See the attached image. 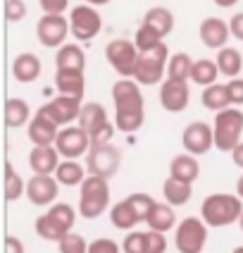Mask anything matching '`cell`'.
I'll return each instance as SVG.
<instances>
[{
    "instance_id": "cell-1",
    "label": "cell",
    "mask_w": 243,
    "mask_h": 253,
    "mask_svg": "<svg viewBox=\"0 0 243 253\" xmlns=\"http://www.w3.org/2000/svg\"><path fill=\"white\" fill-rule=\"evenodd\" d=\"M114 126L122 134H136L145 122V100L136 79H117L112 84Z\"/></svg>"
},
{
    "instance_id": "cell-2",
    "label": "cell",
    "mask_w": 243,
    "mask_h": 253,
    "mask_svg": "<svg viewBox=\"0 0 243 253\" xmlns=\"http://www.w3.org/2000/svg\"><path fill=\"white\" fill-rule=\"evenodd\" d=\"M243 215V198L239 194H210L203 198L200 217L208 222L210 229L229 227L239 222Z\"/></svg>"
},
{
    "instance_id": "cell-3",
    "label": "cell",
    "mask_w": 243,
    "mask_h": 253,
    "mask_svg": "<svg viewBox=\"0 0 243 253\" xmlns=\"http://www.w3.org/2000/svg\"><path fill=\"white\" fill-rule=\"evenodd\" d=\"M103 212H110V179L88 174L79 186V215L84 220H98Z\"/></svg>"
},
{
    "instance_id": "cell-4",
    "label": "cell",
    "mask_w": 243,
    "mask_h": 253,
    "mask_svg": "<svg viewBox=\"0 0 243 253\" xmlns=\"http://www.w3.org/2000/svg\"><path fill=\"white\" fill-rule=\"evenodd\" d=\"M76 212L69 203H53L48 211L36 217L34 222V229L36 234L41 237L43 241H60L65 234H69L71 227H74V220H76Z\"/></svg>"
},
{
    "instance_id": "cell-5",
    "label": "cell",
    "mask_w": 243,
    "mask_h": 253,
    "mask_svg": "<svg viewBox=\"0 0 243 253\" xmlns=\"http://www.w3.org/2000/svg\"><path fill=\"white\" fill-rule=\"evenodd\" d=\"M214 148L219 153H231L243 136V110L229 105L227 110L214 115Z\"/></svg>"
},
{
    "instance_id": "cell-6",
    "label": "cell",
    "mask_w": 243,
    "mask_h": 253,
    "mask_svg": "<svg viewBox=\"0 0 243 253\" xmlns=\"http://www.w3.org/2000/svg\"><path fill=\"white\" fill-rule=\"evenodd\" d=\"M167 65H170V48L162 41L155 50L141 53L139 62H136V70H134V79L141 86L162 84L167 79Z\"/></svg>"
},
{
    "instance_id": "cell-7",
    "label": "cell",
    "mask_w": 243,
    "mask_h": 253,
    "mask_svg": "<svg viewBox=\"0 0 243 253\" xmlns=\"http://www.w3.org/2000/svg\"><path fill=\"white\" fill-rule=\"evenodd\" d=\"M208 222L203 217H184L174 232V249L179 253H203L208 244Z\"/></svg>"
},
{
    "instance_id": "cell-8",
    "label": "cell",
    "mask_w": 243,
    "mask_h": 253,
    "mask_svg": "<svg viewBox=\"0 0 243 253\" xmlns=\"http://www.w3.org/2000/svg\"><path fill=\"white\" fill-rule=\"evenodd\" d=\"M139 57H141V53H139L136 43L129 41V39H112L105 45V60L119 77L134 79V70H136Z\"/></svg>"
},
{
    "instance_id": "cell-9",
    "label": "cell",
    "mask_w": 243,
    "mask_h": 253,
    "mask_svg": "<svg viewBox=\"0 0 243 253\" xmlns=\"http://www.w3.org/2000/svg\"><path fill=\"white\" fill-rule=\"evenodd\" d=\"M69 29L71 36L76 39V43H86L91 39H96L103 31V17H100L98 7L93 5H76L69 10Z\"/></svg>"
},
{
    "instance_id": "cell-10",
    "label": "cell",
    "mask_w": 243,
    "mask_h": 253,
    "mask_svg": "<svg viewBox=\"0 0 243 253\" xmlns=\"http://www.w3.org/2000/svg\"><path fill=\"white\" fill-rule=\"evenodd\" d=\"M122 168V151L112 143H103V146H91V151L86 155V169L88 174H98L105 179L117 177V172Z\"/></svg>"
},
{
    "instance_id": "cell-11",
    "label": "cell",
    "mask_w": 243,
    "mask_h": 253,
    "mask_svg": "<svg viewBox=\"0 0 243 253\" xmlns=\"http://www.w3.org/2000/svg\"><path fill=\"white\" fill-rule=\"evenodd\" d=\"M71 36V29H69V17L65 14H43L36 24V39L41 43L43 48H60L65 45L67 39Z\"/></svg>"
},
{
    "instance_id": "cell-12",
    "label": "cell",
    "mask_w": 243,
    "mask_h": 253,
    "mask_svg": "<svg viewBox=\"0 0 243 253\" xmlns=\"http://www.w3.org/2000/svg\"><path fill=\"white\" fill-rule=\"evenodd\" d=\"M91 136L86 131L84 126L79 125H69V126H62L60 134H57V141H55V148L60 151L62 158L67 160H81L88 155L91 151Z\"/></svg>"
},
{
    "instance_id": "cell-13",
    "label": "cell",
    "mask_w": 243,
    "mask_h": 253,
    "mask_svg": "<svg viewBox=\"0 0 243 253\" xmlns=\"http://www.w3.org/2000/svg\"><path fill=\"white\" fill-rule=\"evenodd\" d=\"M81 100L84 98H74V96L60 93V96L48 100L41 110L62 129V126H69V125H74V122H79V115H81V108H84Z\"/></svg>"
},
{
    "instance_id": "cell-14",
    "label": "cell",
    "mask_w": 243,
    "mask_h": 253,
    "mask_svg": "<svg viewBox=\"0 0 243 253\" xmlns=\"http://www.w3.org/2000/svg\"><path fill=\"white\" fill-rule=\"evenodd\" d=\"M57 194L60 182L55 179V174H34L27 182V198L36 208H50L53 203H57Z\"/></svg>"
},
{
    "instance_id": "cell-15",
    "label": "cell",
    "mask_w": 243,
    "mask_h": 253,
    "mask_svg": "<svg viewBox=\"0 0 243 253\" xmlns=\"http://www.w3.org/2000/svg\"><path fill=\"white\" fill-rule=\"evenodd\" d=\"M181 146L186 153L191 155H205L214 148V126L208 122H191L186 125L184 134H181Z\"/></svg>"
},
{
    "instance_id": "cell-16",
    "label": "cell",
    "mask_w": 243,
    "mask_h": 253,
    "mask_svg": "<svg viewBox=\"0 0 243 253\" xmlns=\"http://www.w3.org/2000/svg\"><path fill=\"white\" fill-rule=\"evenodd\" d=\"M188 100H191V91H188V82L181 79H165L160 84V105L167 110V113H184L188 108Z\"/></svg>"
},
{
    "instance_id": "cell-17",
    "label": "cell",
    "mask_w": 243,
    "mask_h": 253,
    "mask_svg": "<svg viewBox=\"0 0 243 253\" xmlns=\"http://www.w3.org/2000/svg\"><path fill=\"white\" fill-rule=\"evenodd\" d=\"M198 36L200 43L210 50H222L224 45H229V36H231V29L229 22L219 19V17H205L198 27Z\"/></svg>"
},
{
    "instance_id": "cell-18",
    "label": "cell",
    "mask_w": 243,
    "mask_h": 253,
    "mask_svg": "<svg viewBox=\"0 0 243 253\" xmlns=\"http://www.w3.org/2000/svg\"><path fill=\"white\" fill-rule=\"evenodd\" d=\"M57 134H60V126L38 108V113L27 125V136L31 141V146H55Z\"/></svg>"
},
{
    "instance_id": "cell-19",
    "label": "cell",
    "mask_w": 243,
    "mask_h": 253,
    "mask_svg": "<svg viewBox=\"0 0 243 253\" xmlns=\"http://www.w3.org/2000/svg\"><path fill=\"white\" fill-rule=\"evenodd\" d=\"M60 158L62 155L55 146H34L29 153V168L34 174H55Z\"/></svg>"
},
{
    "instance_id": "cell-20",
    "label": "cell",
    "mask_w": 243,
    "mask_h": 253,
    "mask_svg": "<svg viewBox=\"0 0 243 253\" xmlns=\"http://www.w3.org/2000/svg\"><path fill=\"white\" fill-rule=\"evenodd\" d=\"M41 60L34 55V53H19V55L12 60V77L14 82L19 84H31L41 77Z\"/></svg>"
},
{
    "instance_id": "cell-21",
    "label": "cell",
    "mask_w": 243,
    "mask_h": 253,
    "mask_svg": "<svg viewBox=\"0 0 243 253\" xmlns=\"http://www.w3.org/2000/svg\"><path fill=\"white\" fill-rule=\"evenodd\" d=\"M55 70H71L84 72L86 70V53L79 43H65L55 53Z\"/></svg>"
},
{
    "instance_id": "cell-22",
    "label": "cell",
    "mask_w": 243,
    "mask_h": 253,
    "mask_svg": "<svg viewBox=\"0 0 243 253\" xmlns=\"http://www.w3.org/2000/svg\"><path fill=\"white\" fill-rule=\"evenodd\" d=\"M170 177H176L181 182L193 184L200 177V163H198V155H191V153H179L172 158L170 163Z\"/></svg>"
},
{
    "instance_id": "cell-23",
    "label": "cell",
    "mask_w": 243,
    "mask_h": 253,
    "mask_svg": "<svg viewBox=\"0 0 243 253\" xmlns=\"http://www.w3.org/2000/svg\"><path fill=\"white\" fill-rule=\"evenodd\" d=\"M55 88H57V93L74 96V98H84V93H86V77H84V72L55 70Z\"/></svg>"
},
{
    "instance_id": "cell-24",
    "label": "cell",
    "mask_w": 243,
    "mask_h": 253,
    "mask_svg": "<svg viewBox=\"0 0 243 253\" xmlns=\"http://www.w3.org/2000/svg\"><path fill=\"white\" fill-rule=\"evenodd\" d=\"M217 67H219V74L222 77H229V79H236L243 74V53L234 45H224L222 50H217V57H214Z\"/></svg>"
},
{
    "instance_id": "cell-25",
    "label": "cell",
    "mask_w": 243,
    "mask_h": 253,
    "mask_svg": "<svg viewBox=\"0 0 243 253\" xmlns=\"http://www.w3.org/2000/svg\"><path fill=\"white\" fill-rule=\"evenodd\" d=\"M86 177H88V169H86V165H81L79 160L62 158L55 169V179L60 182V186H81Z\"/></svg>"
},
{
    "instance_id": "cell-26",
    "label": "cell",
    "mask_w": 243,
    "mask_h": 253,
    "mask_svg": "<svg viewBox=\"0 0 243 253\" xmlns=\"http://www.w3.org/2000/svg\"><path fill=\"white\" fill-rule=\"evenodd\" d=\"M107 122H110V117H107V110H105L103 103H84L76 125L84 126L86 131H88V136H91V134H96L98 129H103Z\"/></svg>"
},
{
    "instance_id": "cell-27",
    "label": "cell",
    "mask_w": 243,
    "mask_h": 253,
    "mask_svg": "<svg viewBox=\"0 0 243 253\" xmlns=\"http://www.w3.org/2000/svg\"><path fill=\"white\" fill-rule=\"evenodd\" d=\"M162 196L165 201L174 206V208H181L186 206L191 196H193V184L188 182H181V179H176V177H167L165 182H162Z\"/></svg>"
},
{
    "instance_id": "cell-28",
    "label": "cell",
    "mask_w": 243,
    "mask_h": 253,
    "mask_svg": "<svg viewBox=\"0 0 243 253\" xmlns=\"http://www.w3.org/2000/svg\"><path fill=\"white\" fill-rule=\"evenodd\" d=\"M148 229H157V232H170V229H176V212H174V206H170L167 201L165 203H157L153 206V211L148 215Z\"/></svg>"
},
{
    "instance_id": "cell-29",
    "label": "cell",
    "mask_w": 243,
    "mask_h": 253,
    "mask_svg": "<svg viewBox=\"0 0 243 253\" xmlns=\"http://www.w3.org/2000/svg\"><path fill=\"white\" fill-rule=\"evenodd\" d=\"M31 105L24 98H7L5 103V125L10 129H22L31 122Z\"/></svg>"
},
{
    "instance_id": "cell-30",
    "label": "cell",
    "mask_w": 243,
    "mask_h": 253,
    "mask_svg": "<svg viewBox=\"0 0 243 253\" xmlns=\"http://www.w3.org/2000/svg\"><path fill=\"white\" fill-rule=\"evenodd\" d=\"M200 103L205 110H212V113H222L231 105V96H229V88L227 84H212V86H205L203 93H200Z\"/></svg>"
},
{
    "instance_id": "cell-31",
    "label": "cell",
    "mask_w": 243,
    "mask_h": 253,
    "mask_svg": "<svg viewBox=\"0 0 243 253\" xmlns=\"http://www.w3.org/2000/svg\"><path fill=\"white\" fill-rule=\"evenodd\" d=\"M143 24L153 27L165 39V36H170L172 31H174V14H172V10L157 5V7H150L148 12L143 14Z\"/></svg>"
},
{
    "instance_id": "cell-32",
    "label": "cell",
    "mask_w": 243,
    "mask_h": 253,
    "mask_svg": "<svg viewBox=\"0 0 243 253\" xmlns=\"http://www.w3.org/2000/svg\"><path fill=\"white\" fill-rule=\"evenodd\" d=\"M219 77H222V74H219V67H217V62H214V60L203 57V60H196V62H193L191 82H193V84H198L200 88L217 84V79H219Z\"/></svg>"
},
{
    "instance_id": "cell-33",
    "label": "cell",
    "mask_w": 243,
    "mask_h": 253,
    "mask_svg": "<svg viewBox=\"0 0 243 253\" xmlns=\"http://www.w3.org/2000/svg\"><path fill=\"white\" fill-rule=\"evenodd\" d=\"M110 222H112L117 229H124V232H131L136 225H141L139 222V217H136V212L134 208L129 206V201H119V203H114L110 206Z\"/></svg>"
},
{
    "instance_id": "cell-34",
    "label": "cell",
    "mask_w": 243,
    "mask_h": 253,
    "mask_svg": "<svg viewBox=\"0 0 243 253\" xmlns=\"http://www.w3.org/2000/svg\"><path fill=\"white\" fill-rule=\"evenodd\" d=\"M193 62L188 53L179 50L170 55V65H167V77L170 79H181V82H191V72H193Z\"/></svg>"
},
{
    "instance_id": "cell-35",
    "label": "cell",
    "mask_w": 243,
    "mask_h": 253,
    "mask_svg": "<svg viewBox=\"0 0 243 253\" xmlns=\"http://www.w3.org/2000/svg\"><path fill=\"white\" fill-rule=\"evenodd\" d=\"M22 196H27V182L19 177V172L12 168V163H5V198L19 201Z\"/></svg>"
},
{
    "instance_id": "cell-36",
    "label": "cell",
    "mask_w": 243,
    "mask_h": 253,
    "mask_svg": "<svg viewBox=\"0 0 243 253\" xmlns=\"http://www.w3.org/2000/svg\"><path fill=\"white\" fill-rule=\"evenodd\" d=\"M134 43H136L139 53H150V50H155L157 45L162 43V36L153 27H148V24L141 22V27L136 29V34H134Z\"/></svg>"
},
{
    "instance_id": "cell-37",
    "label": "cell",
    "mask_w": 243,
    "mask_h": 253,
    "mask_svg": "<svg viewBox=\"0 0 243 253\" xmlns=\"http://www.w3.org/2000/svg\"><path fill=\"white\" fill-rule=\"evenodd\" d=\"M127 201H129V206L134 208V212H136L139 222L145 225V222H148V215H150L153 206H155L153 196H148V194H143V191H134V194H129L127 196Z\"/></svg>"
},
{
    "instance_id": "cell-38",
    "label": "cell",
    "mask_w": 243,
    "mask_h": 253,
    "mask_svg": "<svg viewBox=\"0 0 243 253\" xmlns=\"http://www.w3.org/2000/svg\"><path fill=\"white\" fill-rule=\"evenodd\" d=\"M57 251L60 253H88V241L79 232H69L57 241Z\"/></svg>"
},
{
    "instance_id": "cell-39",
    "label": "cell",
    "mask_w": 243,
    "mask_h": 253,
    "mask_svg": "<svg viewBox=\"0 0 243 253\" xmlns=\"http://www.w3.org/2000/svg\"><path fill=\"white\" fill-rule=\"evenodd\" d=\"M122 251L124 253H148V232H136L131 229L122 241Z\"/></svg>"
},
{
    "instance_id": "cell-40",
    "label": "cell",
    "mask_w": 243,
    "mask_h": 253,
    "mask_svg": "<svg viewBox=\"0 0 243 253\" xmlns=\"http://www.w3.org/2000/svg\"><path fill=\"white\" fill-rule=\"evenodd\" d=\"M29 7L24 0H5V19L7 22H22L24 17H27Z\"/></svg>"
},
{
    "instance_id": "cell-41",
    "label": "cell",
    "mask_w": 243,
    "mask_h": 253,
    "mask_svg": "<svg viewBox=\"0 0 243 253\" xmlns=\"http://www.w3.org/2000/svg\"><path fill=\"white\" fill-rule=\"evenodd\" d=\"M88 253H124V251L114 239L100 237V239H93L88 244Z\"/></svg>"
},
{
    "instance_id": "cell-42",
    "label": "cell",
    "mask_w": 243,
    "mask_h": 253,
    "mask_svg": "<svg viewBox=\"0 0 243 253\" xmlns=\"http://www.w3.org/2000/svg\"><path fill=\"white\" fill-rule=\"evenodd\" d=\"M167 237L165 232L157 229H148V253H167Z\"/></svg>"
},
{
    "instance_id": "cell-43",
    "label": "cell",
    "mask_w": 243,
    "mask_h": 253,
    "mask_svg": "<svg viewBox=\"0 0 243 253\" xmlns=\"http://www.w3.org/2000/svg\"><path fill=\"white\" fill-rule=\"evenodd\" d=\"M229 96H231V105L236 108H243V77H236V79H229Z\"/></svg>"
},
{
    "instance_id": "cell-44",
    "label": "cell",
    "mask_w": 243,
    "mask_h": 253,
    "mask_svg": "<svg viewBox=\"0 0 243 253\" xmlns=\"http://www.w3.org/2000/svg\"><path fill=\"white\" fill-rule=\"evenodd\" d=\"M114 129H117V126H114L112 122H107V125L103 126V129H98L96 134H91V143H93V146L112 143V139H114Z\"/></svg>"
},
{
    "instance_id": "cell-45",
    "label": "cell",
    "mask_w": 243,
    "mask_h": 253,
    "mask_svg": "<svg viewBox=\"0 0 243 253\" xmlns=\"http://www.w3.org/2000/svg\"><path fill=\"white\" fill-rule=\"evenodd\" d=\"M43 14H62L69 7V0H38Z\"/></svg>"
},
{
    "instance_id": "cell-46",
    "label": "cell",
    "mask_w": 243,
    "mask_h": 253,
    "mask_svg": "<svg viewBox=\"0 0 243 253\" xmlns=\"http://www.w3.org/2000/svg\"><path fill=\"white\" fill-rule=\"evenodd\" d=\"M229 29H231V36H234L236 41H243V12L231 14V19H229Z\"/></svg>"
},
{
    "instance_id": "cell-47",
    "label": "cell",
    "mask_w": 243,
    "mask_h": 253,
    "mask_svg": "<svg viewBox=\"0 0 243 253\" xmlns=\"http://www.w3.org/2000/svg\"><path fill=\"white\" fill-rule=\"evenodd\" d=\"M24 241L17 239V237H7L5 239V253H24Z\"/></svg>"
},
{
    "instance_id": "cell-48",
    "label": "cell",
    "mask_w": 243,
    "mask_h": 253,
    "mask_svg": "<svg viewBox=\"0 0 243 253\" xmlns=\"http://www.w3.org/2000/svg\"><path fill=\"white\" fill-rule=\"evenodd\" d=\"M231 160H234V165H236V168L243 169V141L234 148V151H231Z\"/></svg>"
},
{
    "instance_id": "cell-49",
    "label": "cell",
    "mask_w": 243,
    "mask_h": 253,
    "mask_svg": "<svg viewBox=\"0 0 243 253\" xmlns=\"http://www.w3.org/2000/svg\"><path fill=\"white\" fill-rule=\"evenodd\" d=\"M212 2L217 5V7H222V10H229V7H234L239 0H212Z\"/></svg>"
},
{
    "instance_id": "cell-50",
    "label": "cell",
    "mask_w": 243,
    "mask_h": 253,
    "mask_svg": "<svg viewBox=\"0 0 243 253\" xmlns=\"http://www.w3.org/2000/svg\"><path fill=\"white\" fill-rule=\"evenodd\" d=\"M88 5H93V7H103V5H107L110 0H86Z\"/></svg>"
},
{
    "instance_id": "cell-51",
    "label": "cell",
    "mask_w": 243,
    "mask_h": 253,
    "mask_svg": "<svg viewBox=\"0 0 243 253\" xmlns=\"http://www.w3.org/2000/svg\"><path fill=\"white\" fill-rule=\"evenodd\" d=\"M236 194L243 198V174L239 177V179H236Z\"/></svg>"
},
{
    "instance_id": "cell-52",
    "label": "cell",
    "mask_w": 243,
    "mask_h": 253,
    "mask_svg": "<svg viewBox=\"0 0 243 253\" xmlns=\"http://www.w3.org/2000/svg\"><path fill=\"white\" fill-rule=\"evenodd\" d=\"M231 253H243V246H236V249H234Z\"/></svg>"
},
{
    "instance_id": "cell-53",
    "label": "cell",
    "mask_w": 243,
    "mask_h": 253,
    "mask_svg": "<svg viewBox=\"0 0 243 253\" xmlns=\"http://www.w3.org/2000/svg\"><path fill=\"white\" fill-rule=\"evenodd\" d=\"M239 227H241V232H243V215H241V220H239Z\"/></svg>"
},
{
    "instance_id": "cell-54",
    "label": "cell",
    "mask_w": 243,
    "mask_h": 253,
    "mask_svg": "<svg viewBox=\"0 0 243 253\" xmlns=\"http://www.w3.org/2000/svg\"><path fill=\"white\" fill-rule=\"evenodd\" d=\"M176 253H179V251H176Z\"/></svg>"
}]
</instances>
